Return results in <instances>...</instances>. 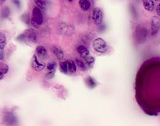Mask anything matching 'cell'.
Wrapping results in <instances>:
<instances>
[{"label":"cell","instance_id":"6da1fadb","mask_svg":"<svg viewBox=\"0 0 160 126\" xmlns=\"http://www.w3.org/2000/svg\"><path fill=\"white\" fill-rule=\"evenodd\" d=\"M32 25L35 27H38L43 23V17L41 10L38 7H35L32 11V17L31 19Z\"/></svg>","mask_w":160,"mask_h":126},{"label":"cell","instance_id":"7a4b0ae2","mask_svg":"<svg viewBox=\"0 0 160 126\" xmlns=\"http://www.w3.org/2000/svg\"><path fill=\"white\" fill-rule=\"evenodd\" d=\"M93 49L95 51L99 53H104L107 52L108 49V46L103 39L101 38H97L94 40L92 42Z\"/></svg>","mask_w":160,"mask_h":126},{"label":"cell","instance_id":"3957f363","mask_svg":"<svg viewBox=\"0 0 160 126\" xmlns=\"http://www.w3.org/2000/svg\"><path fill=\"white\" fill-rule=\"evenodd\" d=\"M92 18L93 22L94 23V24L97 25H101V23H102L103 18V12H102V11H101V10L100 8H94L93 11H92Z\"/></svg>","mask_w":160,"mask_h":126},{"label":"cell","instance_id":"277c9868","mask_svg":"<svg viewBox=\"0 0 160 126\" xmlns=\"http://www.w3.org/2000/svg\"><path fill=\"white\" fill-rule=\"evenodd\" d=\"M3 120L6 124L8 125H14L17 124V119L12 112H6L4 114Z\"/></svg>","mask_w":160,"mask_h":126},{"label":"cell","instance_id":"5b68a950","mask_svg":"<svg viewBox=\"0 0 160 126\" xmlns=\"http://www.w3.org/2000/svg\"><path fill=\"white\" fill-rule=\"evenodd\" d=\"M160 30V19L157 16H152L151 20V33L152 35H155L158 34Z\"/></svg>","mask_w":160,"mask_h":126},{"label":"cell","instance_id":"8992f818","mask_svg":"<svg viewBox=\"0 0 160 126\" xmlns=\"http://www.w3.org/2000/svg\"><path fill=\"white\" fill-rule=\"evenodd\" d=\"M45 63H41L38 59V57L34 55L32 57V68L36 71H41L45 68Z\"/></svg>","mask_w":160,"mask_h":126},{"label":"cell","instance_id":"52a82bcc","mask_svg":"<svg viewBox=\"0 0 160 126\" xmlns=\"http://www.w3.org/2000/svg\"><path fill=\"white\" fill-rule=\"evenodd\" d=\"M147 35V32L144 28L142 27H138L136 30V37L138 38V40L144 41L146 39Z\"/></svg>","mask_w":160,"mask_h":126},{"label":"cell","instance_id":"ba28073f","mask_svg":"<svg viewBox=\"0 0 160 126\" xmlns=\"http://www.w3.org/2000/svg\"><path fill=\"white\" fill-rule=\"evenodd\" d=\"M25 35V39H28L29 41L31 42L36 43L37 41V37H36V32L33 30H27V31L24 34Z\"/></svg>","mask_w":160,"mask_h":126},{"label":"cell","instance_id":"9c48e42d","mask_svg":"<svg viewBox=\"0 0 160 126\" xmlns=\"http://www.w3.org/2000/svg\"><path fill=\"white\" fill-rule=\"evenodd\" d=\"M144 8L147 11L151 12L154 9L153 0H142Z\"/></svg>","mask_w":160,"mask_h":126},{"label":"cell","instance_id":"30bf717a","mask_svg":"<svg viewBox=\"0 0 160 126\" xmlns=\"http://www.w3.org/2000/svg\"><path fill=\"white\" fill-rule=\"evenodd\" d=\"M36 53L38 56L41 59H45L47 56V50L42 46H38L36 47Z\"/></svg>","mask_w":160,"mask_h":126},{"label":"cell","instance_id":"8fae6325","mask_svg":"<svg viewBox=\"0 0 160 126\" xmlns=\"http://www.w3.org/2000/svg\"><path fill=\"white\" fill-rule=\"evenodd\" d=\"M77 50H78V52L79 53L80 56H81L82 58H84V57H86L87 56H89V55H90L89 50L83 46H78Z\"/></svg>","mask_w":160,"mask_h":126},{"label":"cell","instance_id":"7c38bea8","mask_svg":"<svg viewBox=\"0 0 160 126\" xmlns=\"http://www.w3.org/2000/svg\"><path fill=\"white\" fill-rule=\"evenodd\" d=\"M79 5L80 8H81V9L83 10V11H87V10H88L90 8V6H91L90 2L88 0H79Z\"/></svg>","mask_w":160,"mask_h":126},{"label":"cell","instance_id":"4fadbf2b","mask_svg":"<svg viewBox=\"0 0 160 126\" xmlns=\"http://www.w3.org/2000/svg\"><path fill=\"white\" fill-rule=\"evenodd\" d=\"M68 63V72L71 73H75L76 70H77V67H76V64L72 60L69 59L67 61Z\"/></svg>","mask_w":160,"mask_h":126},{"label":"cell","instance_id":"5bb4252c","mask_svg":"<svg viewBox=\"0 0 160 126\" xmlns=\"http://www.w3.org/2000/svg\"><path fill=\"white\" fill-rule=\"evenodd\" d=\"M52 51H53L54 55H56V57H57L58 59L61 60V59H63L64 54H63V52L62 51V50L60 49L57 48L56 46H53V47L52 48Z\"/></svg>","mask_w":160,"mask_h":126},{"label":"cell","instance_id":"9a60e30c","mask_svg":"<svg viewBox=\"0 0 160 126\" xmlns=\"http://www.w3.org/2000/svg\"><path fill=\"white\" fill-rule=\"evenodd\" d=\"M6 43L7 40L6 35L2 32H0V49H4L6 46Z\"/></svg>","mask_w":160,"mask_h":126},{"label":"cell","instance_id":"2e32d148","mask_svg":"<svg viewBox=\"0 0 160 126\" xmlns=\"http://www.w3.org/2000/svg\"><path fill=\"white\" fill-rule=\"evenodd\" d=\"M83 59V61H84V63L86 64V67H92L93 63H94V59L92 57L90 56H87L86 57H84Z\"/></svg>","mask_w":160,"mask_h":126},{"label":"cell","instance_id":"e0dca14e","mask_svg":"<svg viewBox=\"0 0 160 126\" xmlns=\"http://www.w3.org/2000/svg\"><path fill=\"white\" fill-rule=\"evenodd\" d=\"M60 68L62 72H63L64 74H67L68 70V63H67V62H61L60 63Z\"/></svg>","mask_w":160,"mask_h":126},{"label":"cell","instance_id":"ac0fdd59","mask_svg":"<svg viewBox=\"0 0 160 126\" xmlns=\"http://www.w3.org/2000/svg\"><path fill=\"white\" fill-rule=\"evenodd\" d=\"M86 83L90 88H94L96 87V82L92 77H88L86 78Z\"/></svg>","mask_w":160,"mask_h":126},{"label":"cell","instance_id":"d6986e66","mask_svg":"<svg viewBox=\"0 0 160 126\" xmlns=\"http://www.w3.org/2000/svg\"><path fill=\"white\" fill-rule=\"evenodd\" d=\"M76 63H77L79 68L81 70L84 71L86 70V66L84 62H83V61L80 60L79 59H76Z\"/></svg>","mask_w":160,"mask_h":126},{"label":"cell","instance_id":"ffe728a7","mask_svg":"<svg viewBox=\"0 0 160 126\" xmlns=\"http://www.w3.org/2000/svg\"><path fill=\"white\" fill-rule=\"evenodd\" d=\"M10 14V10L8 8V7H6V8H3L2 11V16L3 19H6V18H8Z\"/></svg>","mask_w":160,"mask_h":126},{"label":"cell","instance_id":"44dd1931","mask_svg":"<svg viewBox=\"0 0 160 126\" xmlns=\"http://www.w3.org/2000/svg\"><path fill=\"white\" fill-rule=\"evenodd\" d=\"M36 4L37 5L39 8L45 9L46 8V3L42 0H34Z\"/></svg>","mask_w":160,"mask_h":126},{"label":"cell","instance_id":"7402d4cb","mask_svg":"<svg viewBox=\"0 0 160 126\" xmlns=\"http://www.w3.org/2000/svg\"><path fill=\"white\" fill-rule=\"evenodd\" d=\"M56 63L55 62L49 63L47 66V70H49V71H53V70H56Z\"/></svg>","mask_w":160,"mask_h":126},{"label":"cell","instance_id":"603a6c76","mask_svg":"<svg viewBox=\"0 0 160 126\" xmlns=\"http://www.w3.org/2000/svg\"><path fill=\"white\" fill-rule=\"evenodd\" d=\"M0 71H1L3 74H6L7 73H8V66H6V65H5V66L3 67V68H2V69L0 70Z\"/></svg>","mask_w":160,"mask_h":126},{"label":"cell","instance_id":"cb8c5ba5","mask_svg":"<svg viewBox=\"0 0 160 126\" xmlns=\"http://www.w3.org/2000/svg\"><path fill=\"white\" fill-rule=\"evenodd\" d=\"M54 74H55V70L53 71H50L49 73H47V74L46 75V77L47 78H52L53 77Z\"/></svg>","mask_w":160,"mask_h":126},{"label":"cell","instance_id":"d4e9b609","mask_svg":"<svg viewBox=\"0 0 160 126\" xmlns=\"http://www.w3.org/2000/svg\"><path fill=\"white\" fill-rule=\"evenodd\" d=\"M4 59V53H3V50L0 49V61H2Z\"/></svg>","mask_w":160,"mask_h":126},{"label":"cell","instance_id":"484cf974","mask_svg":"<svg viewBox=\"0 0 160 126\" xmlns=\"http://www.w3.org/2000/svg\"><path fill=\"white\" fill-rule=\"evenodd\" d=\"M12 2H13L14 5H15L16 6H17L18 8H19L20 6H21V3H20L19 0H12Z\"/></svg>","mask_w":160,"mask_h":126},{"label":"cell","instance_id":"4316f807","mask_svg":"<svg viewBox=\"0 0 160 126\" xmlns=\"http://www.w3.org/2000/svg\"><path fill=\"white\" fill-rule=\"evenodd\" d=\"M156 12H157L158 15L159 16H160V3H159L157 6V8H156Z\"/></svg>","mask_w":160,"mask_h":126},{"label":"cell","instance_id":"83f0119b","mask_svg":"<svg viewBox=\"0 0 160 126\" xmlns=\"http://www.w3.org/2000/svg\"><path fill=\"white\" fill-rule=\"evenodd\" d=\"M3 76H4V74H3L1 71H0V81L2 80L3 78Z\"/></svg>","mask_w":160,"mask_h":126},{"label":"cell","instance_id":"f1b7e54d","mask_svg":"<svg viewBox=\"0 0 160 126\" xmlns=\"http://www.w3.org/2000/svg\"><path fill=\"white\" fill-rule=\"evenodd\" d=\"M6 0H0V5H2L3 3H4Z\"/></svg>","mask_w":160,"mask_h":126},{"label":"cell","instance_id":"f546056e","mask_svg":"<svg viewBox=\"0 0 160 126\" xmlns=\"http://www.w3.org/2000/svg\"><path fill=\"white\" fill-rule=\"evenodd\" d=\"M68 2H72V1H73V0H67Z\"/></svg>","mask_w":160,"mask_h":126},{"label":"cell","instance_id":"4dcf8cb0","mask_svg":"<svg viewBox=\"0 0 160 126\" xmlns=\"http://www.w3.org/2000/svg\"><path fill=\"white\" fill-rule=\"evenodd\" d=\"M154 1H156V2H159L160 0H154Z\"/></svg>","mask_w":160,"mask_h":126}]
</instances>
